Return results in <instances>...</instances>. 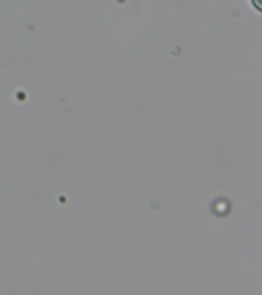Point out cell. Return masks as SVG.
<instances>
[{
  "mask_svg": "<svg viewBox=\"0 0 262 295\" xmlns=\"http://www.w3.org/2000/svg\"><path fill=\"white\" fill-rule=\"evenodd\" d=\"M252 5H254V7H256L260 13H262V0H252Z\"/></svg>",
  "mask_w": 262,
  "mask_h": 295,
  "instance_id": "6da1fadb",
  "label": "cell"
}]
</instances>
